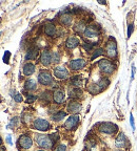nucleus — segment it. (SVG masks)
<instances>
[{"label":"nucleus","mask_w":137,"mask_h":151,"mask_svg":"<svg viewBox=\"0 0 137 151\" xmlns=\"http://www.w3.org/2000/svg\"><path fill=\"white\" fill-rule=\"evenodd\" d=\"M85 23L83 22H79V23H77L76 24V26H75V31L77 32V33H85Z\"/></svg>","instance_id":"nucleus-26"},{"label":"nucleus","mask_w":137,"mask_h":151,"mask_svg":"<svg viewBox=\"0 0 137 151\" xmlns=\"http://www.w3.org/2000/svg\"><path fill=\"white\" fill-rule=\"evenodd\" d=\"M24 87H26V89L28 90V91H32V90L36 89V87H37V84H36V82L34 80H28L26 82Z\"/></svg>","instance_id":"nucleus-21"},{"label":"nucleus","mask_w":137,"mask_h":151,"mask_svg":"<svg viewBox=\"0 0 137 151\" xmlns=\"http://www.w3.org/2000/svg\"><path fill=\"white\" fill-rule=\"evenodd\" d=\"M44 33L47 34V36L53 37V36L56 35V27H55L53 24H47L44 27Z\"/></svg>","instance_id":"nucleus-19"},{"label":"nucleus","mask_w":137,"mask_h":151,"mask_svg":"<svg viewBox=\"0 0 137 151\" xmlns=\"http://www.w3.org/2000/svg\"><path fill=\"white\" fill-rule=\"evenodd\" d=\"M51 139L53 141V143H55L56 141H58V139H59V137H58V134H51L50 135Z\"/></svg>","instance_id":"nucleus-34"},{"label":"nucleus","mask_w":137,"mask_h":151,"mask_svg":"<svg viewBox=\"0 0 137 151\" xmlns=\"http://www.w3.org/2000/svg\"><path fill=\"white\" fill-rule=\"evenodd\" d=\"M98 66H99L100 70H101L103 73H106V75H110V73H113L114 69H115V66H114V64L112 63L111 61H109V60H106V59L100 60L99 63H98Z\"/></svg>","instance_id":"nucleus-2"},{"label":"nucleus","mask_w":137,"mask_h":151,"mask_svg":"<svg viewBox=\"0 0 137 151\" xmlns=\"http://www.w3.org/2000/svg\"><path fill=\"white\" fill-rule=\"evenodd\" d=\"M68 110L72 113H78L81 110V104L78 103V102H76V101L70 102L68 105Z\"/></svg>","instance_id":"nucleus-13"},{"label":"nucleus","mask_w":137,"mask_h":151,"mask_svg":"<svg viewBox=\"0 0 137 151\" xmlns=\"http://www.w3.org/2000/svg\"><path fill=\"white\" fill-rule=\"evenodd\" d=\"M101 55H103V50H102V48H98V50H96L94 52V54H93V56H92V59L94 60L95 58H97L98 56H101Z\"/></svg>","instance_id":"nucleus-28"},{"label":"nucleus","mask_w":137,"mask_h":151,"mask_svg":"<svg viewBox=\"0 0 137 151\" xmlns=\"http://www.w3.org/2000/svg\"><path fill=\"white\" fill-rule=\"evenodd\" d=\"M38 81L42 85H50L53 83V78L49 71L41 70L38 75Z\"/></svg>","instance_id":"nucleus-5"},{"label":"nucleus","mask_w":137,"mask_h":151,"mask_svg":"<svg viewBox=\"0 0 137 151\" xmlns=\"http://www.w3.org/2000/svg\"><path fill=\"white\" fill-rule=\"evenodd\" d=\"M40 62L42 63V65L49 66L51 64V62H52V54L49 52L47 50L42 52V54L40 56Z\"/></svg>","instance_id":"nucleus-11"},{"label":"nucleus","mask_w":137,"mask_h":151,"mask_svg":"<svg viewBox=\"0 0 137 151\" xmlns=\"http://www.w3.org/2000/svg\"><path fill=\"white\" fill-rule=\"evenodd\" d=\"M71 83H72V85L76 86L77 88L79 87V86L82 84V80H81L80 76H75V77L71 80Z\"/></svg>","instance_id":"nucleus-23"},{"label":"nucleus","mask_w":137,"mask_h":151,"mask_svg":"<svg viewBox=\"0 0 137 151\" xmlns=\"http://www.w3.org/2000/svg\"><path fill=\"white\" fill-rule=\"evenodd\" d=\"M132 32H133V24H130V25H129V29H128V38L131 37Z\"/></svg>","instance_id":"nucleus-36"},{"label":"nucleus","mask_w":137,"mask_h":151,"mask_svg":"<svg viewBox=\"0 0 137 151\" xmlns=\"http://www.w3.org/2000/svg\"><path fill=\"white\" fill-rule=\"evenodd\" d=\"M53 99L57 104H61L64 101V92L61 89H57L53 93Z\"/></svg>","instance_id":"nucleus-15"},{"label":"nucleus","mask_w":137,"mask_h":151,"mask_svg":"<svg viewBox=\"0 0 137 151\" xmlns=\"http://www.w3.org/2000/svg\"><path fill=\"white\" fill-rule=\"evenodd\" d=\"M66 116V113L64 112V111H58V112L55 113L54 116H53V120L58 122V121L62 120V119H63Z\"/></svg>","instance_id":"nucleus-24"},{"label":"nucleus","mask_w":137,"mask_h":151,"mask_svg":"<svg viewBox=\"0 0 137 151\" xmlns=\"http://www.w3.org/2000/svg\"><path fill=\"white\" fill-rule=\"evenodd\" d=\"M117 125L113 124V123L110 122H104L101 123L99 126V130L103 133H106V134H115L117 132Z\"/></svg>","instance_id":"nucleus-3"},{"label":"nucleus","mask_w":137,"mask_h":151,"mask_svg":"<svg viewBox=\"0 0 137 151\" xmlns=\"http://www.w3.org/2000/svg\"><path fill=\"white\" fill-rule=\"evenodd\" d=\"M0 151H5L4 148H0Z\"/></svg>","instance_id":"nucleus-39"},{"label":"nucleus","mask_w":137,"mask_h":151,"mask_svg":"<svg viewBox=\"0 0 137 151\" xmlns=\"http://www.w3.org/2000/svg\"><path fill=\"white\" fill-rule=\"evenodd\" d=\"M37 56H38V48L37 47H31L26 55V60H34L37 58Z\"/></svg>","instance_id":"nucleus-16"},{"label":"nucleus","mask_w":137,"mask_h":151,"mask_svg":"<svg viewBox=\"0 0 137 151\" xmlns=\"http://www.w3.org/2000/svg\"><path fill=\"white\" fill-rule=\"evenodd\" d=\"M9 52H5V54H4V56H3V61L5 62V63H7V60H9Z\"/></svg>","instance_id":"nucleus-35"},{"label":"nucleus","mask_w":137,"mask_h":151,"mask_svg":"<svg viewBox=\"0 0 137 151\" xmlns=\"http://www.w3.org/2000/svg\"><path fill=\"white\" fill-rule=\"evenodd\" d=\"M1 144H2V139H1V137H0V146H1Z\"/></svg>","instance_id":"nucleus-38"},{"label":"nucleus","mask_w":137,"mask_h":151,"mask_svg":"<svg viewBox=\"0 0 137 151\" xmlns=\"http://www.w3.org/2000/svg\"><path fill=\"white\" fill-rule=\"evenodd\" d=\"M18 143L23 149L31 148L32 145H33V141H32V139L26 134L21 135V137H20V139H18Z\"/></svg>","instance_id":"nucleus-8"},{"label":"nucleus","mask_w":137,"mask_h":151,"mask_svg":"<svg viewBox=\"0 0 137 151\" xmlns=\"http://www.w3.org/2000/svg\"><path fill=\"white\" fill-rule=\"evenodd\" d=\"M36 99H37V97H35V96H28V99H26V102L28 103H33V102L36 101Z\"/></svg>","instance_id":"nucleus-30"},{"label":"nucleus","mask_w":137,"mask_h":151,"mask_svg":"<svg viewBox=\"0 0 137 151\" xmlns=\"http://www.w3.org/2000/svg\"><path fill=\"white\" fill-rule=\"evenodd\" d=\"M78 123H79V116L77 114H74V116H71L66 120V122L64 123V127L68 130L74 129L78 125Z\"/></svg>","instance_id":"nucleus-7"},{"label":"nucleus","mask_w":137,"mask_h":151,"mask_svg":"<svg viewBox=\"0 0 137 151\" xmlns=\"http://www.w3.org/2000/svg\"><path fill=\"white\" fill-rule=\"evenodd\" d=\"M11 97L14 98L15 102H18V103H20V102H22V97L20 93H16V92L14 91V90H11Z\"/></svg>","instance_id":"nucleus-25"},{"label":"nucleus","mask_w":137,"mask_h":151,"mask_svg":"<svg viewBox=\"0 0 137 151\" xmlns=\"http://www.w3.org/2000/svg\"><path fill=\"white\" fill-rule=\"evenodd\" d=\"M66 145H59V146H57L56 147V149H55L54 151H66Z\"/></svg>","instance_id":"nucleus-31"},{"label":"nucleus","mask_w":137,"mask_h":151,"mask_svg":"<svg viewBox=\"0 0 137 151\" xmlns=\"http://www.w3.org/2000/svg\"><path fill=\"white\" fill-rule=\"evenodd\" d=\"M85 36L87 38H93V37H96V36L99 35V32H98V29H97L96 27H95L94 25H90L87 26V28H85Z\"/></svg>","instance_id":"nucleus-12"},{"label":"nucleus","mask_w":137,"mask_h":151,"mask_svg":"<svg viewBox=\"0 0 137 151\" xmlns=\"http://www.w3.org/2000/svg\"><path fill=\"white\" fill-rule=\"evenodd\" d=\"M130 123H131V126H132V130L135 131V122H134V118H133L132 114L130 116Z\"/></svg>","instance_id":"nucleus-33"},{"label":"nucleus","mask_w":137,"mask_h":151,"mask_svg":"<svg viewBox=\"0 0 137 151\" xmlns=\"http://www.w3.org/2000/svg\"><path fill=\"white\" fill-rule=\"evenodd\" d=\"M108 85H109V81L106 80V79H102V80H100L99 83H98V86H99L100 90H102L103 88H106Z\"/></svg>","instance_id":"nucleus-27"},{"label":"nucleus","mask_w":137,"mask_h":151,"mask_svg":"<svg viewBox=\"0 0 137 151\" xmlns=\"http://www.w3.org/2000/svg\"><path fill=\"white\" fill-rule=\"evenodd\" d=\"M7 142L9 145H12V139H11V135H7Z\"/></svg>","instance_id":"nucleus-37"},{"label":"nucleus","mask_w":137,"mask_h":151,"mask_svg":"<svg viewBox=\"0 0 137 151\" xmlns=\"http://www.w3.org/2000/svg\"><path fill=\"white\" fill-rule=\"evenodd\" d=\"M35 71V65L32 63H26L23 66V73L26 76H31Z\"/></svg>","instance_id":"nucleus-18"},{"label":"nucleus","mask_w":137,"mask_h":151,"mask_svg":"<svg viewBox=\"0 0 137 151\" xmlns=\"http://www.w3.org/2000/svg\"><path fill=\"white\" fill-rule=\"evenodd\" d=\"M94 45H95V42H93V43H91V44H85V45H83V47H85L87 50H91Z\"/></svg>","instance_id":"nucleus-32"},{"label":"nucleus","mask_w":137,"mask_h":151,"mask_svg":"<svg viewBox=\"0 0 137 151\" xmlns=\"http://www.w3.org/2000/svg\"><path fill=\"white\" fill-rule=\"evenodd\" d=\"M127 143H128V141H127L125 135L123 134V133H119V134L117 135V137H116V141H115L116 147H117V148H123Z\"/></svg>","instance_id":"nucleus-14"},{"label":"nucleus","mask_w":137,"mask_h":151,"mask_svg":"<svg viewBox=\"0 0 137 151\" xmlns=\"http://www.w3.org/2000/svg\"><path fill=\"white\" fill-rule=\"evenodd\" d=\"M60 22L64 25H70L72 23V16L70 14H63L60 17Z\"/></svg>","instance_id":"nucleus-20"},{"label":"nucleus","mask_w":137,"mask_h":151,"mask_svg":"<svg viewBox=\"0 0 137 151\" xmlns=\"http://www.w3.org/2000/svg\"><path fill=\"white\" fill-rule=\"evenodd\" d=\"M0 36H1V33H0Z\"/></svg>","instance_id":"nucleus-41"},{"label":"nucleus","mask_w":137,"mask_h":151,"mask_svg":"<svg viewBox=\"0 0 137 151\" xmlns=\"http://www.w3.org/2000/svg\"><path fill=\"white\" fill-rule=\"evenodd\" d=\"M54 75L58 79H66L68 77V71L62 66H57L54 69Z\"/></svg>","instance_id":"nucleus-10"},{"label":"nucleus","mask_w":137,"mask_h":151,"mask_svg":"<svg viewBox=\"0 0 137 151\" xmlns=\"http://www.w3.org/2000/svg\"><path fill=\"white\" fill-rule=\"evenodd\" d=\"M87 64L85 60L83 59H75V60H72L70 62V67H71L73 70H79V69L83 68Z\"/></svg>","instance_id":"nucleus-9"},{"label":"nucleus","mask_w":137,"mask_h":151,"mask_svg":"<svg viewBox=\"0 0 137 151\" xmlns=\"http://www.w3.org/2000/svg\"><path fill=\"white\" fill-rule=\"evenodd\" d=\"M37 151H45V150H37Z\"/></svg>","instance_id":"nucleus-40"},{"label":"nucleus","mask_w":137,"mask_h":151,"mask_svg":"<svg viewBox=\"0 0 137 151\" xmlns=\"http://www.w3.org/2000/svg\"><path fill=\"white\" fill-rule=\"evenodd\" d=\"M66 45L68 48H70V50L75 48V47H77L78 45H79V40H78L76 37H70L68 40H66Z\"/></svg>","instance_id":"nucleus-17"},{"label":"nucleus","mask_w":137,"mask_h":151,"mask_svg":"<svg viewBox=\"0 0 137 151\" xmlns=\"http://www.w3.org/2000/svg\"><path fill=\"white\" fill-rule=\"evenodd\" d=\"M59 60H60L59 54H58V52H53L52 54V62L57 63V62H59Z\"/></svg>","instance_id":"nucleus-29"},{"label":"nucleus","mask_w":137,"mask_h":151,"mask_svg":"<svg viewBox=\"0 0 137 151\" xmlns=\"http://www.w3.org/2000/svg\"><path fill=\"white\" fill-rule=\"evenodd\" d=\"M81 94H82V90L80 88H74L70 91V97L73 99H77V98L81 97Z\"/></svg>","instance_id":"nucleus-22"},{"label":"nucleus","mask_w":137,"mask_h":151,"mask_svg":"<svg viewBox=\"0 0 137 151\" xmlns=\"http://www.w3.org/2000/svg\"><path fill=\"white\" fill-rule=\"evenodd\" d=\"M33 126L35 129L40 130V131H47L50 128V123L43 119H36L33 123Z\"/></svg>","instance_id":"nucleus-6"},{"label":"nucleus","mask_w":137,"mask_h":151,"mask_svg":"<svg viewBox=\"0 0 137 151\" xmlns=\"http://www.w3.org/2000/svg\"><path fill=\"white\" fill-rule=\"evenodd\" d=\"M106 54L110 58H114L117 55V46H116V41L114 40V38L110 37L109 41L106 42Z\"/></svg>","instance_id":"nucleus-4"},{"label":"nucleus","mask_w":137,"mask_h":151,"mask_svg":"<svg viewBox=\"0 0 137 151\" xmlns=\"http://www.w3.org/2000/svg\"><path fill=\"white\" fill-rule=\"evenodd\" d=\"M36 142L39 147L44 149H49L52 147V145L54 144L53 141L51 139L50 135H44V134H37L36 135Z\"/></svg>","instance_id":"nucleus-1"}]
</instances>
